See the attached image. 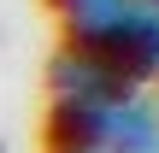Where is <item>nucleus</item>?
Wrapping results in <instances>:
<instances>
[{"mask_svg":"<svg viewBox=\"0 0 159 153\" xmlns=\"http://www.w3.org/2000/svg\"><path fill=\"white\" fill-rule=\"evenodd\" d=\"M153 6H159V0H153Z\"/></svg>","mask_w":159,"mask_h":153,"instance_id":"4","label":"nucleus"},{"mask_svg":"<svg viewBox=\"0 0 159 153\" xmlns=\"http://www.w3.org/2000/svg\"><path fill=\"white\" fill-rule=\"evenodd\" d=\"M112 147L118 153H153L159 147V106L142 88L118 106V118H112Z\"/></svg>","mask_w":159,"mask_h":153,"instance_id":"2","label":"nucleus"},{"mask_svg":"<svg viewBox=\"0 0 159 153\" xmlns=\"http://www.w3.org/2000/svg\"><path fill=\"white\" fill-rule=\"evenodd\" d=\"M124 100H106V94H53L47 136L59 147H112V118H118Z\"/></svg>","mask_w":159,"mask_h":153,"instance_id":"1","label":"nucleus"},{"mask_svg":"<svg viewBox=\"0 0 159 153\" xmlns=\"http://www.w3.org/2000/svg\"><path fill=\"white\" fill-rule=\"evenodd\" d=\"M71 6H83V0H59V12H71Z\"/></svg>","mask_w":159,"mask_h":153,"instance_id":"3","label":"nucleus"}]
</instances>
